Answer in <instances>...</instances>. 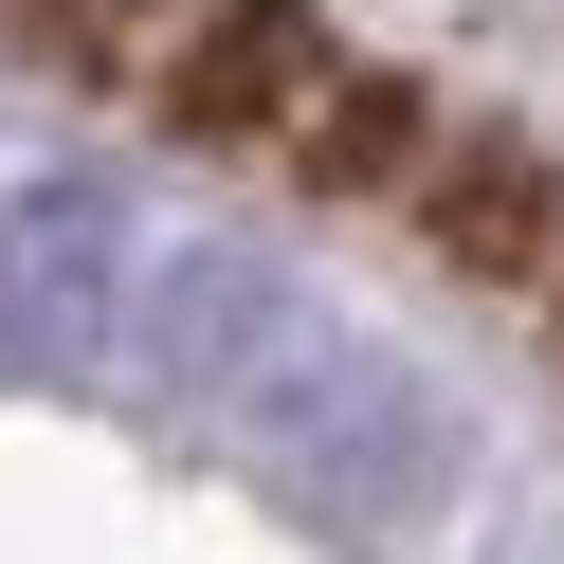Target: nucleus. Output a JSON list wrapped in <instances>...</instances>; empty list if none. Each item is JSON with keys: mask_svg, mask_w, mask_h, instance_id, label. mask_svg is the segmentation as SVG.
I'll list each match as a JSON object with an SVG mask.
<instances>
[{"mask_svg": "<svg viewBox=\"0 0 564 564\" xmlns=\"http://www.w3.org/2000/svg\"><path fill=\"white\" fill-rule=\"evenodd\" d=\"M147 310V237L110 183H19L0 200V365L19 382H91Z\"/></svg>", "mask_w": 564, "mask_h": 564, "instance_id": "nucleus-2", "label": "nucleus"}, {"mask_svg": "<svg viewBox=\"0 0 564 564\" xmlns=\"http://www.w3.org/2000/svg\"><path fill=\"white\" fill-rule=\"evenodd\" d=\"M128 346H147V382L183 419H219V437L256 455L292 510H328V528H419L455 491V401L382 328L310 310L273 256H219V237L164 256L147 310H128Z\"/></svg>", "mask_w": 564, "mask_h": 564, "instance_id": "nucleus-1", "label": "nucleus"}, {"mask_svg": "<svg viewBox=\"0 0 564 564\" xmlns=\"http://www.w3.org/2000/svg\"><path fill=\"white\" fill-rule=\"evenodd\" d=\"M437 237H455L474 273H546V256H564V183H546L528 147H455V164H437Z\"/></svg>", "mask_w": 564, "mask_h": 564, "instance_id": "nucleus-4", "label": "nucleus"}, {"mask_svg": "<svg viewBox=\"0 0 564 564\" xmlns=\"http://www.w3.org/2000/svg\"><path fill=\"white\" fill-rule=\"evenodd\" d=\"M346 110V55L310 37V0H219L183 37V128L200 147H292L310 164V128Z\"/></svg>", "mask_w": 564, "mask_h": 564, "instance_id": "nucleus-3", "label": "nucleus"}, {"mask_svg": "<svg viewBox=\"0 0 564 564\" xmlns=\"http://www.w3.org/2000/svg\"><path fill=\"white\" fill-rule=\"evenodd\" d=\"M74 19H91V37H110V19H147V0H74Z\"/></svg>", "mask_w": 564, "mask_h": 564, "instance_id": "nucleus-5", "label": "nucleus"}]
</instances>
